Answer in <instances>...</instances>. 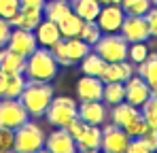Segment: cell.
Listing matches in <instances>:
<instances>
[{
    "label": "cell",
    "mask_w": 157,
    "mask_h": 153,
    "mask_svg": "<svg viewBox=\"0 0 157 153\" xmlns=\"http://www.w3.org/2000/svg\"><path fill=\"white\" fill-rule=\"evenodd\" d=\"M30 117H43L53 100V87L49 81H26V87L19 96Z\"/></svg>",
    "instance_id": "6da1fadb"
},
{
    "label": "cell",
    "mask_w": 157,
    "mask_h": 153,
    "mask_svg": "<svg viewBox=\"0 0 157 153\" xmlns=\"http://www.w3.org/2000/svg\"><path fill=\"white\" fill-rule=\"evenodd\" d=\"M57 68H59V64L51 55L49 47H36L26 57L24 76L30 81H49L51 83L57 75Z\"/></svg>",
    "instance_id": "7a4b0ae2"
},
{
    "label": "cell",
    "mask_w": 157,
    "mask_h": 153,
    "mask_svg": "<svg viewBox=\"0 0 157 153\" xmlns=\"http://www.w3.org/2000/svg\"><path fill=\"white\" fill-rule=\"evenodd\" d=\"M128 49H130V43L117 32L102 34L100 41L94 45V51L104 62H123V60H128Z\"/></svg>",
    "instance_id": "3957f363"
},
{
    "label": "cell",
    "mask_w": 157,
    "mask_h": 153,
    "mask_svg": "<svg viewBox=\"0 0 157 153\" xmlns=\"http://www.w3.org/2000/svg\"><path fill=\"white\" fill-rule=\"evenodd\" d=\"M45 117L55 128H68L78 117V104L68 96H57V98L53 96Z\"/></svg>",
    "instance_id": "277c9868"
},
{
    "label": "cell",
    "mask_w": 157,
    "mask_h": 153,
    "mask_svg": "<svg viewBox=\"0 0 157 153\" xmlns=\"http://www.w3.org/2000/svg\"><path fill=\"white\" fill-rule=\"evenodd\" d=\"M45 132L40 130V126H36L34 121L28 119L24 126H19L15 130V143L13 149L17 153H34L45 147Z\"/></svg>",
    "instance_id": "5b68a950"
},
{
    "label": "cell",
    "mask_w": 157,
    "mask_h": 153,
    "mask_svg": "<svg viewBox=\"0 0 157 153\" xmlns=\"http://www.w3.org/2000/svg\"><path fill=\"white\" fill-rule=\"evenodd\" d=\"M28 119H30V115L19 98H0V128L15 132Z\"/></svg>",
    "instance_id": "8992f818"
},
{
    "label": "cell",
    "mask_w": 157,
    "mask_h": 153,
    "mask_svg": "<svg viewBox=\"0 0 157 153\" xmlns=\"http://www.w3.org/2000/svg\"><path fill=\"white\" fill-rule=\"evenodd\" d=\"M130 143V136L125 134V130L115 126L113 121L102 126V153H123Z\"/></svg>",
    "instance_id": "52a82bcc"
},
{
    "label": "cell",
    "mask_w": 157,
    "mask_h": 153,
    "mask_svg": "<svg viewBox=\"0 0 157 153\" xmlns=\"http://www.w3.org/2000/svg\"><path fill=\"white\" fill-rule=\"evenodd\" d=\"M119 32L128 43H147L149 36H151L144 15H128L125 13V19H123Z\"/></svg>",
    "instance_id": "ba28073f"
},
{
    "label": "cell",
    "mask_w": 157,
    "mask_h": 153,
    "mask_svg": "<svg viewBox=\"0 0 157 153\" xmlns=\"http://www.w3.org/2000/svg\"><path fill=\"white\" fill-rule=\"evenodd\" d=\"M36 47H38V41H36V34L32 30H24V28H13L11 30L9 41H6V49L28 57Z\"/></svg>",
    "instance_id": "9c48e42d"
},
{
    "label": "cell",
    "mask_w": 157,
    "mask_h": 153,
    "mask_svg": "<svg viewBox=\"0 0 157 153\" xmlns=\"http://www.w3.org/2000/svg\"><path fill=\"white\" fill-rule=\"evenodd\" d=\"M125 102H130V104H134V106H142L144 102L149 100L151 96H153V89H151V85L142 79V76H134L132 75L125 83Z\"/></svg>",
    "instance_id": "30bf717a"
},
{
    "label": "cell",
    "mask_w": 157,
    "mask_h": 153,
    "mask_svg": "<svg viewBox=\"0 0 157 153\" xmlns=\"http://www.w3.org/2000/svg\"><path fill=\"white\" fill-rule=\"evenodd\" d=\"M45 149L49 153H77V140L66 128H57L45 138Z\"/></svg>",
    "instance_id": "8fae6325"
},
{
    "label": "cell",
    "mask_w": 157,
    "mask_h": 153,
    "mask_svg": "<svg viewBox=\"0 0 157 153\" xmlns=\"http://www.w3.org/2000/svg\"><path fill=\"white\" fill-rule=\"evenodd\" d=\"M123 19H125V11L121 4H102L96 22L102 32H119Z\"/></svg>",
    "instance_id": "7c38bea8"
},
{
    "label": "cell",
    "mask_w": 157,
    "mask_h": 153,
    "mask_svg": "<svg viewBox=\"0 0 157 153\" xmlns=\"http://www.w3.org/2000/svg\"><path fill=\"white\" fill-rule=\"evenodd\" d=\"M78 117L89 124V126H104L108 119V111L106 104L102 100H89V102H81L78 104Z\"/></svg>",
    "instance_id": "4fadbf2b"
},
{
    "label": "cell",
    "mask_w": 157,
    "mask_h": 153,
    "mask_svg": "<svg viewBox=\"0 0 157 153\" xmlns=\"http://www.w3.org/2000/svg\"><path fill=\"white\" fill-rule=\"evenodd\" d=\"M102 92H104V81L100 76L83 75L77 81V96L81 102L102 100Z\"/></svg>",
    "instance_id": "5bb4252c"
},
{
    "label": "cell",
    "mask_w": 157,
    "mask_h": 153,
    "mask_svg": "<svg viewBox=\"0 0 157 153\" xmlns=\"http://www.w3.org/2000/svg\"><path fill=\"white\" fill-rule=\"evenodd\" d=\"M26 68V57L15 53V51L2 47L0 49V73L4 75H24Z\"/></svg>",
    "instance_id": "9a60e30c"
},
{
    "label": "cell",
    "mask_w": 157,
    "mask_h": 153,
    "mask_svg": "<svg viewBox=\"0 0 157 153\" xmlns=\"http://www.w3.org/2000/svg\"><path fill=\"white\" fill-rule=\"evenodd\" d=\"M134 73V68L130 66V62L128 60H123V62H106V68L104 73H102V81L104 83H125L128 79L132 76Z\"/></svg>",
    "instance_id": "2e32d148"
},
{
    "label": "cell",
    "mask_w": 157,
    "mask_h": 153,
    "mask_svg": "<svg viewBox=\"0 0 157 153\" xmlns=\"http://www.w3.org/2000/svg\"><path fill=\"white\" fill-rule=\"evenodd\" d=\"M138 115H140V108L123 100V102H119V104H113V106H110L108 119H110L115 126L125 128V126L132 121V119H134V117H138Z\"/></svg>",
    "instance_id": "e0dca14e"
},
{
    "label": "cell",
    "mask_w": 157,
    "mask_h": 153,
    "mask_svg": "<svg viewBox=\"0 0 157 153\" xmlns=\"http://www.w3.org/2000/svg\"><path fill=\"white\" fill-rule=\"evenodd\" d=\"M34 34H36V41H38L40 47H51L55 41L62 38L59 28H57V22H51V19H47V17L40 19V24L36 26Z\"/></svg>",
    "instance_id": "ac0fdd59"
},
{
    "label": "cell",
    "mask_w": 157,
    "mask_h": 153,
    "mask_svg": "<svg viewBox=\"0 0 157 153\" xmlns=\"http://www.w3.org/2000/svg\"><path fill=\"white\" fill-rule=\"evenodd\" d=\"M43 19V9H26L21 6L17 11V15L11 19V26L13 28H24V30H36V26L40 24Z\"/></svg>",
    "instance_id": "d6986e66"
},
{
    "label": "cell",
    "mask_w": 157,
    "mask_h": 153,
    "mask_svg": "<svg viewBox=\"0 0 157 153\" xmlns=\"http://www.w3.org/2000/svg\"><path fill=\"white\" fill-rule=\"evenodd\" d=\"M70 6L83 22H96L98 13L102 9V4L98 0H70Z\"/></svg>",
    "instance_id": "ffe728a7"
},
{
    "label": "cell",
    "mask_w": 157,
    "mask_h": 153,
    "mask_svg": "<svg viewBox=\"0 0 157 153\" xmlns=\"http://www.w3.org/2000/svg\"><path fill=\"white\" fill-rule=\"evenodd\" d=\"M78 149H100L102 147V128L100 126H85V130L81 132V136L77 138Z\"/></svg>",
    "instance_id": "44dd1931"
},
{
    "label": "cell",
    "mask_w": 157,
    "mask_h": 153,
    "mask_svg": "<svg viewBox=\"0 0 157 153\" xmlns=\"http://www.w3.org/2000/svg\"><path fill=\"white\" fill-rule=\"evenodd\" d=\"M57 28H59V34L62 38H75L81 34V28H83V19L78 17L75 11L66 13L59 22H57Z\"/></svg>",
    "instance_id": "7402d4cb"
},
{
    "label": "cell",
    "mask_w": 157,
    "mask_h": 153,
    "mask_svg": "<svg viewBox=\"0 0 157 153\" xmlns=\"http://www.w3.org/2000/svg\"><path fill=\"white\" fill-rule=\"evenodd\" d=\"M138 75L151 85V89H157V53L155 51L149 53L147 60L138 64Z\"/></svg>",
    "instance_id": "603a6c76"
},
{
    "label": "cell",
    "mask_w": 157,
    "mask_h": 153,
    "mask_svg": "<svg viewBox=\"0 0 157 153\" xmlns=\"http://www.w3.org/2000/svg\"><path fill=\"white\" fill-rule=\"evenodd\" d=\"M106 68V62L96 53V51H89L83 60H81V70L83 75H89V76H102Z\"/></svg>",
    "instance_id": "cb8c5ba5"
},
{
    "label": "cell",
    "mask_w": 157,
    "mask_h": 153,
    "mask_svg": "<svg viewBox=\"0 0 157 153\" xmlns=\"http://www.w3.org/2000/svg\"><path fill=\"white\" fill-rule=\"evenodd\" d=\"M72 6H70V0H47L45 6H43V15L51 22H59L66 13H70Z\"/></svg>",
    "instance_id": "d4e9b609"
},
{
    "label": "cell",
    "mask_w": 157,
    "mask_h": 153,
    "mask_svg": "<svg viewBox=\"0 0 157 153\" xmlns=\"http://www.w3.org/2000/svg\"><path fill=\"white\" fill-rule=\"evenodd\" d=\"M125 100V85L123 83H104V92H102V102L106 104H119Z\"/></svg>",
    "instance_id": "484cf974"
},
{
    "label": "cell",
    "mask_w": 157,
    "mask_h": 153,
    "mask_svg": "<svg viewBox=\"0 0 157 153\" xmlns=\"http://www.w3.org/2000/svg\"><path fill=\"white\" fill-rule=\"evenodd\" d=\"M66 47H68V57H70V64H75V62H81L89 51L91 47L85 43V41H81L78 36L75 38H66Z\"/></svg>",
    "instance_id": "4316f807"
},
{
    "label": "cell",
    "mask_w": 157,
    "mask_h": 153,
    "mask_svg": "<svg viewBox=\"0 0 157 153\" xmlns=\"http://www.w3.org/2000/svg\"><path fill=\"white\" fill-rule=\"evenodd\" d=\"M26 76L24 75H6V87L2 98H19L24 87H26Z\"/></svg>",
    "instance_id": "83f0119b"
},
{
    "label": "cell",
    "mask_w": 157,
    "mask_h": 153,
    "mask_svg": "<svg viewBox=\"0 0 157 153\" xmlns=\"http://www.w3.org/2000/svg\"><path fill=\"white\" fill-rule=\"evenodd\" d=\"M100 36H102V30H100L98 22H83L81 34H78V38H81V41H85L89 47H94V45L100 41Z\"/></svg>",
    "instance_id": "f1b7e54d"
},
{
    "label": "cell",
    "mask_w": 157,
    "mask_h": 153,
    "mask_svg": "<svg viewBox=\"0 0 157 153\" xmlns=\"http://www.w3.org/2000/svg\"><path fill=\"white\" fill-rule=\"evenodd\" d=\"M121 6L128 15H147L153 2L151 0H121Z\"/></svg>",
    "instance_id": "f546056e"
},
{
    "label": "cell",
    "mask_w": 157,
    "mask_h": 153,
    "mask_svg": "<svg viewBox=\"0 0 157 153\" xmlns=\"http://www.w3.org/2000/svg\"><path fill=\"white\" fill-rule=\"evenodd\" d=\"M140 115L144 117L149 128H157V96H151L140 106Z\"/></svg>",
    "instance_id": "4dcf8cb0"
},
{
    "label": "cell",
    "mask_w": 157,
    "mask_h": 153,
    "mask_svg": "<svg viewBox=\"0 0 157 153\" xmlns=\"http://www.w3.org/2000/svg\"><path fill=\"white\" fill-rule=\"evenodd\" d=\"M51 55L55 57V62L57 64H62V66H68L70 64V57H68V47H66V38H59V41H55L51 47Z\"/></svg>",
    "instance_id": "1f68e13d"
},
{
    "label": "cell",
    "mask_w": 157,
    "mask_h": 153,
    "mask_svg": "<svg viewBox=\"0 0 157 153\" xmlns=\"http://www.w3.org/2000/svg\"><path fill=\"white\" fill-rule=\"evenodd\" d=\"M149 55V49H147V43H130V49H128V60H132L134 64H140L144 62Z\"/></svg>",
    "instance_id": "d6a6232c"
},
{
    "label": "cell",
    "mask_w": 157,
    "mask_h": 153,
    "mask_svg": "<svg viewBox=\"0 0 157 153\" xmlns=\"http://www.w3.org/2000/svg\"><path fill=\"white\" fill-rule=\"evenodd\" d=\"M123 130H125V134H128L130 138H138V136L147 130V121H144V117H142V115H138V117H134V119H132Z\"/></svg>",
    "instance_id": "836d02e7"
},
{
    "label": "cell",
    "mask_w": 157,
    "mask_h": 153,
    "mask_svg": "<svg viewBox=\"0 0 157 153\" xmlns=\"http://www.w3.org/2000/svg\"><path fill=\"white\" fill-rule=\"evenodd\" d=\"M19 9H21L19 0H0V17H4V19H9V22L17 15Z\"/></svg>",
    "instance_id": "e575fe53"
},
{
    "label": "cell",
    "mask_w": 157,
    "mask_h": 153,
    "mask_svg": "<svg viewBox=\"0 0 157 153\" xmlns=\"http://www.w3.org/2000/svg\"><path fill=\"white\" fill-rule=\"evenodd\" d=\"M138 138H140L153 153H157V128H149L147 126V130H144Z\"/></svg>",
    "instance_id": "d590c367"
},
{
    "label": "cell",
    "mask_w": 157,
    "mask_h": 153,
    "mask_svg": "<svg viewBox=\"0 0 157 153\" xmlns=\"http://www.w3.org/2000/svg\"><path fill=\"white\" fill-rule=\"evenodd\" d=\"M13 143H15V132H13V130L0 128V151L13 149Z\"/></svg>",
    "instance_id": "8d00e7d4"
},
{
    "label": "cell",
    "mask_w": 157,
    "mask_h": 153,
    "mask_svg": "<svg viewBox=\"0 0 157 153\" xmlns=\"http://www.w3.org/2000/svg\"><path fill=\"white\" fill-rule=\"evenodd\" d=\"M123 153H153L140 138H130V143H128V147H125V151Z\"/></svg>",
    "instance_id": "74e56055"
},
{
    "label": "cell",
    "mask_w": 157,
    "mask_h": 153,
    "mask_svg": "<svg viewBox=\"0 0 157 153\" xmlns=\"http://www.w3.org/2000/svg\"><path fill=\"white\" fill-rule=\"evenodd\" d=\"M144 19H147V24H149V32H151V36H155V38H157V6H151V9L147 11Z\"/></svg>",
    "instance_id": "f35d334b"
},
{
    "label": "cell",
    "mask_w": 157,
    "mask_h": 153,
    "mask_svg": "<svg viewBox=\"0 0 157 153\" xmlns=\"http://www.w3.org/2000/svg\"><path fill=\"white\" fill-rule=\"evenodd\" d=\"M11 30H13L11 22H9V19H4V17H0V49H2V47H6V41H9Z\"/></svg>",
    "instance_id": "ab89813d"
},
{
    "label": "cell",
    "mask_w": 157,
    "mask_h": 153,
    "mask_svg": "<svg viewBox=\"0 0 157 153\" xmlns=\"http://www.w3.org/2000/svg\"><path fill=\"white\" fill-rule=\"evenodd\" d=\"M85 126H87V124H85V121H83V119H81V117H77V119H75V121H72V124H70V126L66 128V130H68V132H70V134H72V136H75V140H77L78 136H81V132H83V130H85Z\"/></svg>",
    "instance_id": "60d3db41"
},
{
    "label": "cell",
    "mask_w": 157,
    "mask_h": 153,
    "mask_svg": "<svg viewBox=\"0 0 157 153\" xmlns=\"http://www.w3.org/2000/svg\"><path fill=\"white\" fill-rule=\"evenodd\" d=\"M45 2H47V0H19V4L26 6V9H43Z\"/></svg>",
    "instance_id": "b9f144b4"
},
{
    "label": "cell",
    "mask_w": 157,
    "mask_h": 153,
    "mask_svg": "<svg viewBox=\"0 0 157 153\" xmlns=\"http://www.w3.org/2000/svg\"><path fill=\"white\" fill-rule=\"evenodd\" d=\"M4 87H6V75L0 73V98L4 96Z\"/></svg>",
    "instance_id": "7bdbcfd3"
},
{
    "label": "cell",
    "mask_w": 157,
    "mask_h": 153,
    "mask_svg": "<svg viewBox=\"0 0 157 153\" xmlns=\"http://www.w3.org/2000/svg\"><path fill=\"white\" fill-rule=\"evenodd\" d=\"M77 153H102L100 149H78Z\"/></svg>",
    "instance_id": "ee69618b"
},
{
    "label": "cell",
    "mask_w": 157,
    "mask_h": 153,
    "mask_svg": "<svg viewBox=\"0 0 157 153\" xmlns=\"http://www.w3.org/2000/svg\"><path fill=\"white\" fill-rule=\"evenodd\" d=\"M34 153H49V151H47V149L43 147V149H38V151H34Z\"/></svg>",
    "instance_id": "f6af8a7d"
},
{
    "label": "cell",
    "mask_w": 157,
    "mask_h": 153,
    "mask_svg": "<svg viewBox=\"0 0 157 153\" xmlns=\"http://www.w3.org/2000/svg\"><path fill=\"white\" fill-rule=\"evenodd\" d=\"M0 153H17L15 149H6V151H0Z\"/></svg>",
    "instance_id": "bcb514c9"
},
{
    "label": "cell",
    "mask_w": 157,
    "mask_h": 153,
    "mask_svg": "<svg viewBox=\"0 0 157 153\" xmlns=\"http://www.w3.org/2000/svg\"><path fill=\"white\" fill-rule=\"evenodd\" d=\"M100 4H110V0H98Z\"/></svg>",
    "instance_id": "7dc6e473"
},
{
    "label": "cell",
    "mask_w": 157,
    "mask_h": 153,
    "mask_svg": "<svg viewBox=\"0 0 157 153\" xmlns=\"http://www.w3.org/2000/svg\"><path fill=\"white\" fill-rule=\"evenodd\" d=\"M110 4H121V0H110Z\"/></svg>",
    "instance_id": "c3c4849f"
},
{
    "label": "cell",
    "mask_w": 157,
    "mask_h": 153,
    "mask_svg": "<svg viewBox=\"0 0 157 153\" xmlns=\"http://www.w3.org/2000/svg\"><path fill=\"white\" fill-rule=\"evenodd\" d=\"M151 2H153V6H157V0H151Z\"/></svg>",
    "instance_id": "681fc988"
}]
</instances>
